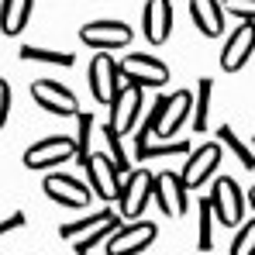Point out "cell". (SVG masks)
<instances>
[{"instance_id": "obj_1", "label": "cell", "mask_w": 255, "mask_h": 255, "mask_svg": "<svg viewBox=\"0 0 255 255\" xmlns=\"http://www.w3.org/2000/svg\"><path fill=\"white\" fill-rule=\"evenodd\" d=\"M118 228H121V217L114 211H93L86 217H80V221H73V224H62L59 235L66 242H73L76 255H90L100 242H107Z\"/></svg>"}, {"instance_id": "obj_2", "label": "cell", "mask_w": 255, "mask_h": 255, "mask_svg": "<svg viewBox=\"0 0 255 255\" xmlns=\"http://www.w3.org/2000/svg\"><path fill=\"white\" fill-rule=\"evenodd\" d=\"M118 73H121V83H131L138 90H145V86L159 90L169 83V66L155 55H145V52H128L118 62Z\"/></svg>"}, {"instance_id": "obj_3", "label": "cell", "mask_w": 255, "mask_h": 255, "mask_svg": "<svg viewBox=\"0 0 255 255\" xmlns=\"http://www.w3.org/2000/svg\"><path fill=\"white\" fill-rule=\"evenodd\" d=\"M152 200V172L148 169H131L128 179L121 183V193H118V217L121 221H141V214Z\"/></svg>"}, {"instance_id": "obj_4", "label": "cell", "mask_w": 255, "mask_h": 255, "mask_svg": "<svg viewBox=\"0 0 255 255\" xmlns=\"http://www.w3.org/2000/svg\"><path fill=\"white\" fill-rule=\"evenodd\" d=\"M211 211L217 214L221 224L228 228H242L245 224V193L231 176H217L211 190Z\"/></svg>"}, {"instance_id": "obj_5", "label": "cell", "mask_w": 255, "mask_h": 255, "mask_svg": "<svg viewBox=\"0 0 255 255\" xmlns=\"http://www.w3.org/2000/svg\"><path fill=\"white\" fill-rule=\"evenodd\" d=\"M134 38L131 24L125 21H114V17H100V21H90L80 28V42L97 48V52H114V48H128Z\"/></svg>"}, {"instance_id": "obj_6", "label": "cell", "mask_w": 255, "mask_h": 255, "mask_svg": "<svg viewBox=\"0 0 255 255\" xmlns=\"http://www.w3.org/2000/svg\"><path fill=\"white\" fill-rule=\"evenodd\" d=\"M155 238H159V228L152 221H128L107 238L104 255H141L145 249H152Z\"/></svg>"}, {"instance_id": "obj_7", "label": "cell", "mask_w": 255, "mask_h": 255, "mask_svg": "<svg viewBox=\"0 0 255 255\" xmlns=\"http://www.w3.org/2000/svg\"><path fill=\"white\" fill-rule=\"evenodd\" d=\"M42 190H45V197L55 200L59 207H76V211H83V207H90V200H93L90 186L80 183L76 176H69V172H48L42 179Z\"/></svg>"}, {"instance_id": "obj_8", "label": "cell", "mask_w": 255, "mask_h": 255, "mask_svg": "<svg viewBox=\"0 0 255 255\" xmlns=\"http://www.w3.org/2000/svg\"><path fill=\"white\" fill-rule=\"evenodd\" d=\"M76 155V145L69 134H48L42 141H35L28 152H24V166L28 169H52V166H62Z\"/></svg>"}, {"instance_id": "obj_9", "label": "cell", "mask_w": 255, "mask_h": 255, "mask_svg": "<svg viewBox=\"0 0 255 255\" xmlns=\"http://www.w3.org/2000/svg\"><path fill=\"white\" fill-rule=\"evenodd\" d=\"M31 97L35 104L48 111V114H59V118H76L80 114V100L69 86H62L59 80H35L31 83Z\"/></svg>"}, {"instance_id": "obj_10", "label": "cell", "mask_w": 255, "mask_h": 255, "mask_svg": "<svg viewBox=\"0 0 255 255\" xmlns=\"http://www.w3.org/2000/svg\"><path fill=\"white\" fill-rule=\"evenodd\" d=\"M86 186L100 200H118V193H121V172L114 169V162L104 152L90 155V162H86Z\"/></svg>"}, {"instance_id": "obj_11", "label": "cell", "mask_w": 255, "mask_h": 255, "mask_svg": "<svg viewBox=\"0 0 255 255\" xmlns=\"http://www.w3.org/2000/svg\"><path fill=\"white\" fill-rule=\"evenodd\" d=\"M107 107H111L107 128L118 131V134H128L131 128L138 125V114H141V90L131 86V83H121V90L114 93V100Z\"/></svg>"}, {"instance_id": "obj_12", "label": "cell", "mask_w": 255, "mask_h": 255, "mask_svg": "<svg viewBox=\"0 0 255 255\" xmlns=\"http://www.w3.org/2000/svg\"><path fill=\"white\" fill-rule=\"evenodd\" d=\"M186 186H183V179H179V172H159V176H152V197H155V204H159V211L166 214V217H183L186 214Z\"/></svg>"}, {"instance_id": "obj_13", "label": "cell", "mask_w": 255, "mask_h": 255, "mask_svg": "<svg viewBox=\"0 0 255 255\" xmlns=\"http://www.w3.org/2000/svg\"><path fill=\"white\" fill-rule=\"evenodd\" d=\"M86 80H90V93H93V100H100V104H111V100H114V93L121 90L118 62H114L107 52H97V55H93Z\"/></svg>"}, {"instance_id": "obj_14", "label": "cell", "mask_w": 255, "mask_h": 255, "mask_svg": "<svg viewBox=\"0 0 255 255\" xmlns=\"http://www.w3.org/2000/svg\"><path fill=\"white\" fill-rule=\"evenodd\" d=\"M221 145L217 141H207V145H200V148H193L190 155H186V166H183V186L186 190H197V186H204L207 179H211V172L221 166Z\"/></svg>"}, {"instance_id": "obj_15", "label": "cell", "mask_w": 255, "mask_h": 255, "mask_svg": "<svg viewBox=\"0 0 255 255\" xmlns=\"http://www.w3.org/2000/svg\"><path fill=\"white\" fill-rule=\"evenodd\" d=\"M252 52H255V24H238L228 35L224 48H221V69L224 73H238L252 59Z\"/></svg>"}, {"instance_id": "obj_16", "label": "cell", "mask_w": 255, "mask_h": 255, "mask_svg": "<svg viewBox=\"0 0 255 255\" xmlns=\"http://www.w3.org/2000/svg\"><path fill=\"white\" fill-rule=\"evenodd\" d=\"M190 114H193V93H190V90H176L172 97L162 100V114H159L155 134H159V138H172L179 128L186 125Z\"/></svg>"}, {"instance_id": "obj_17", "label": "cell", "mask_w": 255, "mask_h": 255, "mask_svg": "<svg viewBox=\"0 0 255 255\" xmlns=\"http://www.w3.org/2000/svg\"><path fill=\"white\" fill-rule=\"evenodd\" d=\"M141 31L148 45H162L172 35V3L169 0H145L141 10Z\"/></svg>"}, {"instance_id": "obj_18", "label": "cell", "mask_w": 255, "mask_h": 255, "mask_svg": "<svg viewBox=\"0 0 255 255\" xmlns=\"http://www.w3.org/2000/svg\"><path fill=\"white\" fill-rule=\"evenodd\" d=\"M190 17L197 24L200 35L217 38L224 31V10H221V0H190Z\"/></svg>"}, {"instance_id": "obj_19", "label": "cell", "mask_w": 255, "mask_h": 255, "mask_svg": "<svg viewBox=\"0 0 255 255\" xmlns=\"http://www.w3.org/2000/svg\"><path fill=\"white\" fill-rule=\"evenodd\" d=\"M31 10H35V0H3L0 3V31L10 35V38H17L24 31Z\"/></svg>"}, {"instance_id": "obj_20", "label": "cell", "mask_w": 255, "mask_h": 255, "mask_svg": "<svg viewBox=\"0 0 255 255\" xmlns=\"http://www.w3.org/2000/svg\"><path fill=\"white\" fill-rule=\"evenodd\" d=\"M17 59L21 62H45V66H59V69H69L76 62L73 52H62V48H45V45H21L17 48Z\"/></svg>"}, {"instance_id": "obj_21", "label": "cell", "mask_w": 255, "mask_h": 255, "mask_svg": "<svg viewBox=\"0 0 255 255\" xmlns=\"http://www.w3.org/2000/svg\"><path fill=\"white\" fill-rule=\"evenodd\" d=\"M93 128H97L93 114L80 111V114H76V138H73V145H76V155H73V159H76L80 166H86L90 155H93Z\"/></svg>"}, {"instance_id": "obj_22", "label": "cell", "mask_w": 255, "mask_h": 255, "mask_svg": "<svg viewBox=\"0 0 255 255\" xmlns=\"http://www.w3.org/2000/svg\"><path fill=\"white\" fill-rule=\"evenodd\" d=\"M211 93L214 83L211 76H204L197 83V93H193V131H207V125H211Z\"/></svg>"}, {"instance_id": "obj_23", "label": "cell", "mask_w": 255, "mask_h": 255, "mask_svg": "<svg viewBox=\"0 0 255 255\" xmlns=\"http://www.w3.org/2000/svg\"><path fill=\"white\" fill-rule=\"evenodd\" d=\"M162 155H190V141H169V145H152V141H138L134 138V159L145 162V159H162Z\"/></svg>"}, {"instance_id": "obj_24", "label": "cell", "mask_w": 255, "mask_h": 255, "mask_svg": "<svg viewBox=\"0 0 255 255\" xmlns=\"http://www.w3.org/2000/svg\"><path fill=\"white\" fill-rule=\"evenodd\" d=\"M217 145H221V148H231V152H235V159H238L245 169H255L252 148H249V145L235 134V128H231V125H221V128H217Z\"/></svg>"}, {"instance_id": "obj_25", "label": "cell", "mask_w": 255, "mask_h": 255, "mask_svg": "<svg viewBox=\"0 0 255 255\" xmlns=\"http://www.w3.org/2000/svg\"><path fill=\"white\" fill-rule=\"evenodd\" d=\"M100 134H104V141H107V152H104V155L114 162V169L121 172V176L131 172V169H128V152H125V145H121V134H118V131H111L107 125H100Z\"/></svg>"}, {"instance_id": "obj_26", "label": "cell", "mask_w": 255, "mask_h": 255, "mask_svg": "<svg viewBox=\"0 0 255 255\" xmlns=\"http://www.w3.org/2000/svg\"><path fill=\"white\" fill-rule=\"evenodd\" d=\"M200 235H197V245H200V252L207 255L214 249V211H211V197H200Z\"/></svg>"}, {"instance_id": "obj_27", "label": "cell", "mask_w": 255, "mask_h": 255, "mask_svg": "<svg viewBox=\"0 0 255 255\" xmlns=\"http://www.w3.org/2000/svg\"><path fill=\"white\" fill-rule=\"evenodd\" d=\"M228 255H255V221H245L231 242V252Z\"/></svg>"}, {"instance_id": "obj_28", "label": "cell", "mask_w": 255, "mask_h": 255, "mask_svg": "<svg viewBox=\"0 0 255 255\" xmlns=\"http://www.w3.org/2000/svg\"><path fill=\"white\" fill-rule=\"evenodd\" d=\"M221 10L242 17V24H255V0H224Z\"/></svg>"}, {"instance_id": "obj_29", "label": "cell", "mask_w": 255, "mask_h": 255, "mask_svg": "<svg viewBox=\"0 0 255 255\" xmlns=\"http://www.w3.org/2000/svg\"><path fill=\"white\" fill-rule=\"evenodd\" d=\"M24 224H28L24 211H14V214H7V217H0V238L10 235V231H17V228H24Z\"/></svg>"}, {"instance_id": "obj_30", "label": "cell", "mask_w": 255, "mask_h": 255, "mask_svg": "<svg viewBox=\"0 0 255 255\" xmlns=\"http://www.w3.org/2000/svg\"><path fill=\"white\" fill-rule=\"evenodd\" d=\"M7 118H10V86L7 80H0V131L7 125Z\"/></svg>"}, {"instance_id": "obj_31", "label": "cell", "mask_w": 255, "mask_h": 255, "mask_svg": "<svg viewBox=\"0 0 255 255\" xmlns=\"http://www.w3.org/2000/svg\"><path fill=\"white\" fill-rule=\"evenodd\" d=\"M245 204H249V207L255 211V186H252V193H249V200H245Z\"/></svg>"}]
</instances>
